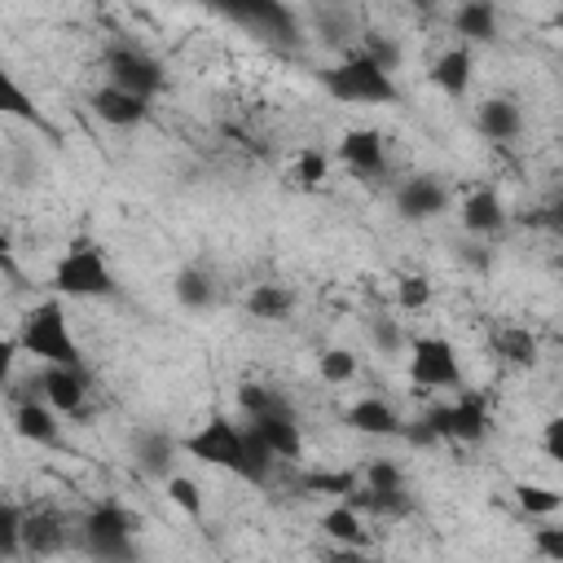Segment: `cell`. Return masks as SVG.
I'll return each mask as SVG.
<instances>
[{
    "instance_id": "cell-1",
    "label": "cell",
    "mask_w": 563,
    "mask_h": 563,
    "mask_svg": "<svg viewBox=\"0 0 563 563\" xmlns=\"http://www.w3.org/2000/svg\"><path fill=\"white\" fill-rule=\"evenodd\" d=\"M321 84H325V92H330L334 101H343V106H391V101L400 97L391 70H387L383 62H374L365 48H356V53H347L339 66H330V70L321 75Z\"/></svg>"
},
{
    "instance_id": "cell-2",
    "label": "cell",
    "mask_w": 563,
    "mask_h": 563,
    "mask_svg": "<svg viewBox=\"0 0 563 563\" xmlns=\"http://www.w3.org/2000/svg\"><path fill=\"white\" fill-rule=\"evenodd\" d=\"M18 343H22L26 356H35V361H44V365H79V343H75V334H70L62 295L40 299V303L26 312Z\"/></svg>"
},
{
    "instance_id": "cell-3",
    "label": "cell",
    "mask_w": 563,
    "mask_h": 563,
    "mask_svg": "<svg viewBox=\"0 0 563 563\" xmlns=\"http://www.w3.org/2000/svg\"><path fill=\"white\" fill-rule=\"evenodd\" d=\"M53 290L62 299H101V295H110L114 290L110 260L92 242H75L53 268Z\"/></svg>"
},
{
    "instance_id": "cell-4",
    "label": "cell",
    "mask_w": 563,
    "mask_h": 563,
    "mask_svg": "<svg viewBox=\"0 0 563 563\" xmlns=\"http://www.w3.org/2000/svg\"><path fill=\"white\" fill-rule=\"evenodd\" d=\"M180 453H189L202 466H220V471L242 475L246 471V431L229 418H207L198 431L180 435Z\"/></svg>"
},
{
    "instance_id": "cell-5",
    "label": "cell",
    "mask_w": 563,
    "mask_h": 563,
    "mask_svg": "<svg viewBox=\"0 0 563 563\" xmlns=\"http://www.w3.org/2000/svg\"><path fill=\"white\" fill-rule=\"evenodd\" d=\"M409 383L422 387V391H435V387H462V365H457V352L449 339L440 334H422L409 343Z\"/></svg>"
},
{
    "instance_id": "cell-6",
    "label": "cell",
    "mask_w": 563,
    "mask_h": 563,
    "mask_svg": "<svg viewBox=\"0 0 563 563\" xmlns=\"http://www.w3.org/2000/svg\"><path fill=\"white\" fill-rule=\"evenodd\" d=\"M132 515L123 506H92L84 515V545L97 554V559H132L136 545H132Z\"/></svg>"
},
{
    "instance_id": "cell-7",
    "label": "cell",
    "mask_w": 563,
    "mask_h": 563,
    "mask_svg": "<svg viewBox=\"0 0 563 563\" xmlns=\"http://www.w3.org/2000/svg\"><path fill=\"white\" fill-rule=\"evenodd\" d=\"M427 422L435 427L440 440H457V444H475L488 435V396L484 391H457L453 405L431 409Z\"/></svg>"
},
{
    "instance_id": "cell-8",
    "label": "cell",
    "mask_w": 563,
    "mask_h": 563,
    "mask_svg": "<svg viewBox=\"0 0 563 563\" xmlns=\"http://www.w3.org/2000/svg\"><path fill=\"white\" fill-rule=\"evenodd\" d=\"M106 75H110V84H119L128 92H141V97H154L163 88L158 62L150 53H141V48H128V44L106 53Z\"/></svg>"
},
{
    "instance_id": "cell-9",
    "label": "cell",
    "mask_w": 563,
    "mask_h": 563,
    "mask_svg": "<svg viewBox=\"0 0 563 563\" xmlns=\"http://www.w3.org/2000/svg\"><path fill=\"white\" fill-rule=\"evenodd\" d=\"M449 211V189L435 180V176H409L400 189H396V216L409 220V224H422V220H435Z\"/></svg>"
},
{
    "instance_id": "cell-10",
    "label": "cell",
    "mask_w": 563,
    "mask_h": 563,
    "mask_svg": "<svg viewBox=\"0 0 563 563\" xmlns=\"http://www.w3.org/2000/svg\"><path fill=\"white\" fill-rule=\"evenodd\" d=\"M40 396L57 409V413H79L84 396H88V378L79 365H44L40 374Z\"/></svg>"
},
{
    "instance_id": "cell-11",
    "label": "cell",
    "mask_w": 563,
    "mask_h": 563,
    "mask_svg": "<svg viewBox=\"0 0 563 563\" xmlns=\"http://www.w3.org/2000/svg\"><path fill=\"white\" fill-rule=\"evenodd\" d=\"M251 427L264 435V444L277 453V462H290V457H299V453H303V435H299V422H295V413H290V405H286V400H282V405H273L268 413L251 418Z\"/></svg>"
},
{
    "instance_id": "cell-12",
    "label": "cell",
    "mask_w": 563,
    "mask_h": 563,
    "mask_svg": "<svg viewBox=\"0 0 563 563\" xmlns=\"http://www.w3.org/2000/svg\"><path fill=\"white\" fill-rule=\"evenodd\" d=\"M145 110H150V97L128 92L119 84H106V88L92 92V114L101 123H110V128H136L145 119Z\"/></svg>"
},
{
    "instance_id": "cell-13",
    "label": "cell",
    "mask_w": 563,
    "mask_h": 563,
    "mask_svg": "<svg viewBox=\"0 0 563 563\" xmlns=\"http://www.w3.org/2000/svg\"><path fill=\"white\" fill-rule=\"evenodd\" d=\"M339 158H343L352 172H365V176L383 172V163H387L383 132H374V128H347L343 141H339Z\"/></svg>"
},
{
    "instance_id": "cell-14",
    "label": "cell",
    "mask_w": 563,
    "mask_h": 563,
    "mask_svg": "<svg viewBox=\"0 0 563 563\" xmlns=\"http://www.w3.org/2000/svg\"><path fill=\"white\" fill-rule=\"evenodd\" d=\"M343 422H347L356 435H405L400 413H396L387 400H378V396H365V400L347 405Z\"/></svg>"
},
{
    "instance_id": "cell-15",
    "label": "cell",
    "mask_w": 563,
    "mask_h": 563,
    "mask_svg": "<svg viewBox=\"0 0 563 563\" xmlns=\"http://www.w3.org/2000/svg\"><path fill=\"white\" fill-rule=\"evenodd\" d=\"M471 70H475V57H471V44H453L449 53H440L435 57V66H431V84L444 92V97H466V88H471Z\"/></svg>"
},
{
    "instance_id": "cell-16",
    "label": "cell",
    "mask_w": 563,
    "mask_h": 563,
    "mask_svg": "<svg viewBox=\"0 0 563 563\" xmlns=\"http://www.w3.org/2000/svg\"><path fill=\"white\" fill-rule=\"evenodd\" d=\"M13 431L22 435V440H35V444H53L57 440V409L40 396V400H22L18 409H13Z\"/></svg>"
},
{
    "instance_id": "cell-17",
    "label": "cell",
    "mask_w": 563,
    "mask_h": 563,
    "mask_svg": "<svg viewBox=\"0 0 563 563\" xmlns=\"http://www.w3.org/2000/svg\"><path fill=\"white\" fill-rule=\"evenodd\" d=\"M457 211H462L466 233H497L506 224V207H501V198L493 189H471Z\"/></svg>"
},
{
    "instance_id": "cell-18",
    "label": "cell",
    "mask_w": 563,
    "mask_h": 563,
    "mask_svg": "<svg viewBox=\"0 0 563 563\" xmlns=\"http://www.w3.org/2000/svg\"><path fill=\"white\" fill-rule=\"evenodd\" d=\"M453 31L462 35V44H488L497 35V9H493V0H466V4H457Z\"/></svg>"
},
{
    "instance_id": "cell-19",
    "label": "cell",
    "mask_w": 563,
    "mask_h": 563,
    "mask_svg": "<svg viewBox=\"0 0 563 563\" xmlns=\"http://www.w3.org/2000/svg\"><path fill=\"white\" fill-rule=\"evenodd\" d=\"M475 128H479L488 141H515L519 128H523V114H519L515 101H506V97H488V101L479 106V114H475Z\"/></svg>"
},
{
    "instance_id": "cell-20",
    "label": "cell",
    "mask_w": 563,
    "mask_h": 563,
    "mask_svg": "<svg viewBox=\"0 0 563 563\" xmlns=\"http://www.w3.org/2000/svg\"><path fill=\"white\" fill-rule=\"evenodd\" d=\"M493 347L506 365H519V369H532L541 361V347H537V334H528L523 325H501L493 334Z\"/></svg>"
},
{
    "instance_id": "cell-21",
    "label": "cell",
    "mask_w": 563,
    "mask_h": 563,
    "mask_svg": "<svg viewBox=\"0 0 563 563\" xmlns=\"http://www.w3.org/2000/svg\"><path fill=\"white\" fill-rule=\"evenodd\" d=\"M246 312H251L255 321H286V317L295 312V295H290L286 286H277V282H260V286L246 295Z\"/></svg>"
},
{
    "instance_id": "cell-22",
    "label": "cell",
    "mask_w": 563,
    "mask_h": 563,
    "mask_svg": "<svg viewBox=\"0 0 563 563\" xmlns=\"http://www.w3.org/2000/svg\"><path fill=\"white\" fill-rule=\"evenodd\" d=\"M176 449H180V440H172V435H163V431H145V435H136V457H141V466L150 471V475H172L176 471Z\"/></svg>"
},
{
    "instance_id": "cell-23",
    "label": "cell",
    "mask_w": 563,
    "mask_h": 563,
    "mask_svg": "<svg viewBox=\"0 0 563 563\" xmlns=\"http://www.w3.org/2000/svg\"><path fill=\"white\" fill-rule=\"evenodd\" d=\"M321 532L339 545H365V523H361V510L352 501H339L321 515Z\"/></svg>"
},
{
    "instance_id": "cell-24",
    "label": "cell",
    "mask_w": 563,
    "mask_h": 563,
    "mask_svg": "<svg viewBox=\"0 0 563 563\" xmlns=\"http://www.w3.org/2000/svg\"><path fill=\"white\" fill-rule=\"evenodd\" d=\"M163 488H167V501L180 510V515H189V519H202V488H198V479L194 475H180V471H172L167 479H163Z\"/></svg>"
},
{
    "instance_id": "cell-25",
    "label": "cell",
    "mask_w": 563,
    "mask_h": 563,
    "mask_svg": "<svg viewBox=\"0 0 563 563\" xmlns=\"http://www.w3.org/2000/svg\"><path fill=\"white\" fill-rule=\"evenodd\" d=\"M211 299H216V290H211V277L207 273H198V268H180L176 273V303L180 308H211Z\"/></svg>"
},
{
    "instance_id": "cell-26",
    "label": "cell",
    "mask_w": 563,
    "mask_h": 563,
    "mask_svg": "<svg viewBox=\"0 0 563 563\" xmlns=\"http://www.w3.org/2000/svg\"><path fill=\"white\" fill-rule=\"evenodd\" d=\"M515 501H519V510L523 515H554V510H563V493L559 488H550V484H515Z\"/></svg>"
},
{
    "instance_id": "cell-27",
    "label": "cell",
    "mask_w": 563,
    "mask_h": 563,
    "mask_svg": "<svg viewBox=\"0 0 563 563\" xmlns=\"http://www.w3.org/2000/svg\"><path fill=\"white\" fill-rule=\"evenodd\" d=\"M290 176H295V185H299V189H317V185L330 176V154H325V150H317V145L299 150V154H295Z\"/></svg>"
},
{
    "instance_id": "cell-28",
    "label": "cell",
    "mask_w": 563,
    "mask_h": 563,
    "mask_svg": "<svg viewBox=\"0 0 563 563\" xmlns=\"http://www.w3.org/2000/svg\"><path fill=\"white\" fill-rule=\"evenodd\" d=\"M356 369H361V361H356V352H347V347H325L321 356H317V374L325 378V383H352L356 378Z\"/></svg>"
},
{
    "instance_id": "cell-29",
    "label": "cell",
    "mask_w": 563,
    "mask_h": 563,
    "mask_svg": "<svg viewBox=\"0 0 563 563\" xmlns=\"http://www.w3.org/2000/svg\"><path fill=\"white\" fill-rule=\"evenodd\" d=\"M396 303H400L405 312H422V308L431 303V277H427V273H405V277H396Z\"/></svg>"
},
{
    "instance_id": "cell-30",
    "label": "cell",
    "mask_w": 563,
    "mask_h": 563,
    "mask_svg": "<svg viewBox=\"0 0 563 563\" xmlns=\"http://www.w3.org/2000/svg\"><path fill=\"white\" fill-rule=\"evenodd\" d=\"M22 541H26V515H22L13 501H4V506H0V554L13 559Z\"/></svg>"
},
{
    "instance_id": "cell-31",
    "label": "cell",
    "mask_w": 563,
    "mask_h": 563,
    "mask_svg": "<svg viewBox=\"0 0 563 563\" xmlns=\"http://www.w3.org/2000/svg\"><path fill=\"white\" fill-rule=\"evenodd\" d=\"M26 545H31L35 554H53V550L62 545V523H57L53 515H31V519H26Z\"/></svg>"
},
{
    "instance_id": "cell-32",
    "label": "cell",
    "mask_w": 563,
    "mask_h": 563,
    "mask_svg": "<svg viewBox=\"0 0 563 563\" xmlns=\"http://www.w3.org/2000/svg\"><path fill=\"white\" fill-rule=\"evenodd\" d=\"M361 475H365V488H374V493H405V475H400V466L387 462V457L365 462Z\"/></svg>"
},
{
    "instance_id": "cell-33",
    "label": "cell",
    "mask_w": 563,
    "mask_h": 563,
    "mask_svg": "<svg viewBox=\"0 0 563 563\" xmlns=\"http://www.w3.org/2000/svg\"><path fill=\"white\" fill-rule=\"evenodd\" d=\"M238 405H242V413H246V422H251V418L268 413L273 405H282V396H277L273 387H264V383H242V387H238Z\"/></svg>"
},
{
    "instance_id": "cell-34",
    "label": "cell",
    "mask_w": 563,
    "mask_h": 563,
    "mask_svg": "<svg viewBox=\"0 0 563 563\" xmlns=\"http://www.w3.org/2000/svg\"><path fill=\"white\" fill-rule=\"evenodd\" d=\"M4 114L26 119V123H35V119H40V114H35V101L22 92V84H18L13 75H4Z\"/></svg>"
},
{
    "instance_id": "cell-35",
    "label": "cell",
    "mask_w": 563,
    "mask_h": 563,
    "mask_svg": "<svg viewBox=\"0 0 563 563\" xmlns=\"http://www.w3.org/2000/svg\"><path fill=\"white\" fill-rule=\"evenodd\" d=\"M308 488L330 493V497H347V493H356V475H352V471H339V475L317 471V475H308Z\"/></svg>"
},
{
    "instance_id": "cell-36",
    "label": "cell",
    "mask_w": 563,
    "mask_h": 563,
    "mask_svg": "<svg viewBox=\"0 0 563 563\" xmlns=\"http://www.w3.org/2000/svg\"><path fill=\"white\" fill-rule=\"evenodd\" d=\"M365 53L374 57V62H383L391 75H396V66H400V48H396V40H383V35H369L365 40Z\"/></svg>"
},
{
    "instance_id": "cell-37",
    "label": "cell",
    "mask_w": 563,
    "mask_h": 563,
    "mask_svg": "<svg viewBox=\"0 0 563 563\" xmlns=\"http://www.w3.org/2000/svg\"><path fill=\"white\" fill-rule=\"evenodd\" d=\"M541 449H545V457L563 462V413L545 418V427H541Z\"/></svg>"
},
{
    "instance_id": "cell-38",
    "label": "cell",
    "mask_w": 563,
    "mask_h": 563,
    "mask_svg": "<svg viewBox=\"0 0 563 563\" xmlns=\"http://www.w3.org/2000/svg\"><path fill=\"white\" fill-rule=\"evenodd\" d=\"M532 545H537V554L563 563V528H537V532H532Z\"/></svg>"
},
{
    "instance_id": "cell-39",
    "label": "cell",
    "mask_w": 563,
    "mask_h": 563,
    "mask_svg": "<svg viewBox=\"0 0 563 563\" xmlns=\"http://www.w3.org/2000/svg\"><path fill=\"white\" fill-rule=\"evenodd\" d=\"M374 343L391 352V347H400V330H396L391 321H378V325H374Z\"/></svg>"
},
{
    "instance_id": "cell-40",
    "label": "cell",
    "mask_w": 563,
    "mask_h": 563,
    "mask_svg": "<svg viewBox=\"0 0 563 563\" xmlns=\"http://www.w3.org/2000/svg\"><path fill=\"white\" fill-rule=\"evenodd\" d=\"M541 220H545V224H550L554 233H563V202H554V207H550V211H545Z\"/></svg>"
},
{
    "instance_id": "cell-41",
    "label": "cell",
    "mask_w": 563,
    "mask_h": 563,
    "mask_svg": "<svg viewBox=\"0 0 563 563\" xmlns=\"http://www.w3.org/2000/svg\"><path fill=\"white\" fill-rule=\"evenodd\" d=\"M409 4H427V0H409Z\"/></svg>"
}]
</instances>
